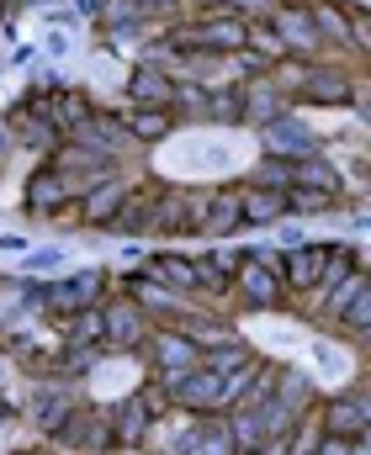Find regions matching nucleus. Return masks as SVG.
<instances>
[{
  "label": "nucleus",
  "mask_w": 371,
  "mask_h": 455,
  "mask_svg": "<svg viewBox=\"0 0 371 455\" xmlns=\"http://www.w3.org/2000/svg\"><path fill=\"white\" fill-rule=\"evenodd\" d=\"M286 96H297L302 107H356V101H361V96H356V80H351L345 69L313 64V59H302V75H292Z\"/></svg>",
  "instance_id": "f257e3e1"
},
{
  "label": "nucleus",
  "mask_w": 371,
  "mask_h": 455,
  "mask_svg": "<svg viewBox=\"0 0 371 455\" xmlns=\"http://www.w3.org/2000/svg\"><path fill=\"white\" fill-rule=\"evenodd\" d=\"M265 27L281 37V48H286L292 59H313V53H319V43H324V32H319V21H313L308 0H276V5L265 11Z\"/></svg>",
  "instance_id": "f03ea898"
},
{
  "label": "nucleus",
  "mask_w": 371,
  "mask_h": 455,
  "mask_svg": "<svg viewBox=\"0 0 371 455\" xmlns=\"http://www.w3.org/2000/svg\"><path fill=\"white\" fill-rule=\"evenodd\" d=\"M308 403H313V381H308L302 371H281L276 397L260 408V413H265V435H270V440H292V435H297V419H302Z\"/></svg>",
  "instance_id": "7ed1b4c3"
},
{
  "label": "nucleus",
  "mask_w": 371,
  "mask_h": 455,
  "mask_svg": "<svg viewBox=\"0 0 371 455\" xmlns=\"http://www.w3.org/2000/svg\"><path fill=\"white\" fill-rule=\"evenodd\" d=\"M149 355H154V371L165 376V387H175L191 371H202V344L186 339L181 329H154L149 334Z\"/></svg>",
  "instance_id": "20e7f679"
},
{
  "label": "nucleus",
  "mask_w": 371,
  "mask_h": 455,
  "mask_svg": "<svg viewBox=\"0 0 371 455\" xmlns=\"http://www.w3.org/2000/svg\"><path fill=\"white\" fill-rule=\"evenodd\" d=\"M260 148L276 154V159H308V154H319V138H313V127H308L302 116L286 112L281 122L260 127Z\"/></svg>",
  "instance_id": "39448f33"
},
{
  "label": "nucleus",
  "mask_w": 371,
  "mask_h": 455,
  "mask_svg": "<svg viewBox=\"0 0 371 455\" xmlns=\"http://www.w3.org/2000/svg\"><path fill=\"white\" fill-rule=\"evenodd\" d=\"M329 249L335 243H302V249H286V265H281V281H286V291H319V281H324V270H329Z\"/></svg>",
  "instance_id": "423d86ee"
},
{
  "label": "nucleus",
  "mask_w": 371,
  "mask_h": 455,
  "mask_svg": "<svg viewBox=\"0 0 371 455\" xmlns=\"http://www.w3.org/2000/svg\"><path fill=\"white\" fill-rule=\"evenodd\" d=\"M286 112H292V96H286V85H281L276 75L245 80V122H254V127H270V122H281Z\"/></svg>",
  "instance_id": "0eeeda50"
},
{
  "label": "nucleus",
  "mask_w": 371,
  "mask_h": 455,
  "mask_svg": "<svg viewBox=\"0 0 371 455\" xmlns=\"http://www.w3.org/2000/svg\"><path fill=\"white\" fill-rule=\"evenodd\" d=\"M170 392V403H181L186 413H229V403H223V376H213V371H191L186 381H175V387H165Z\"/></svg>",
  "instance_id": "6e6552de"
},
{
  "label": "nucleus",
  "mask_w": 371,
  "mask_h": 455,
  "mask_svg": "<svg viewBox=\"0 0 371 455\" xmlns=\"http://www.w3.org/2000/svg\"><path fill=\"white\" fill-rule=\"evenodd\" d=\"M64 202H80V186H75L64 170H53V164H48V170H37V175L27 180V207H32V212H43V218H48V212H59Z\"/></svg>",
  "instance_id": "1a4fd4ad"
},
{
  "label": "nucleus",
  "mask_w": 371,
  "mask_h": 455,
  "mask_svg": "<svg viewBox=\"0 0 371 455\" xmlns=\"http://www.w3.org/2000/svg\"><path fill=\"white\" fill-rule=\"evenodd\" d=\"M101 286H107L101 270H75V275H64V281L53 286V313H85V307H96V302H101Z\"/></svg>",
  "instance_id": "9d476101"
},
{
  "label": "nucleus",
  "mask_w": 371,
  "mask_h": 455,
  "mask_svg": "<svg viewBox=\"0 0 371 455\" xmlns=\"http://www.w3.org/2000/svg\"><path fill=\"white\" fill-rule=\"evenodd\" d=\"M239 297H245L249 307H260V313H270V307H281V291H286V281L276 275V270H265L260 259H245V270H239Z\"/></svg>",
  "instance_id": "9b49d317"
},
{
  "label": "nucleus",
  "mask_w": 371,
  "mask_h": 455,
  "mask_svg": "<svg viewBox=\"0 0 371 455\" xmlns=\"http://www.w3.org/2000/svg\"><path fill=\"white\" fill-rule=\"evenodd\" d=\"M127 96H133V107L175 112V80H170V75H159L154 64H138V69L127 75Z\"/></svg>",
  "instance_id": "f8f14e48"
},
{
  "label": "nucleus",
  "mask_w": 371,
  "mask_h": 455,
  "mask_svg": "<svg viewBox=\"0 0 371 455\" xmlns=\"http://www.w3.org/2000/svg\"><path fill=\"white\" fill-rule=\"evenodd\" d=\"M123 202H127V186L112 175V180H101V186H91V191L80 196V218L91 228H112L117 212H123Z\"/></svg>",
  "instance_id": "ddd939ff"
},
{
  "label": "nucleus",
  "mask_w": 371,
  "mask_h": 455,
  "mask_svg": "<svg viewBox=\"0 0 371 455\" xmlns=\"http://www.w3.org/2000/svg\"><path fill=\"white\" fill-rule=\"evenodd\" d=\"M319 424H324V435H335V440H367V429H371L356 397H335V403L319 413Z\"/></svg>",
  "instance_id": "4468645a"
},
{
  "label": "nucleus",
  "mask_w": 371,
  "mask_h": 455,
  "mask_svg": "<svg viewBox=\"0 0 371 455\" xmlns=\"http://www.w3.org/2000/svg\"><path fill=\"white\" fill-rule=\"evenodd\" d=\"M75 143H85V148H96V154L117 159V148L127 143V122H123V116L112 122V116H101V112H96L91 122H85V127H75Z\"/></svg>",
  "instance_id": "2eb2a0df"
},
{
  "label": "nucleus",
  "mask_w": 371,
  "mask_h": 455,
  "mask_svg": "<svg viewBox=\"0 0 371 455\" xmlns=\"http://www.w3.org/2000/svg\"><path fill=\"white\" fill-rule=\"evenodd\" d=\"M149 275H154V281H165L175 297L202 291V281H197V259H186V254H154V259H149Z\"/></svg>",
  "instance_id": "dca6fc26"
},
{
  "label": "nucleus",
  "mask_w": 371,
  "mask_h": 455,
  "mask_svg": "<svg viewBox=\"0 0 371 455\" xmlns=\"http://www.w3.org/2000/svg\"><path fill=\"white\" fill-rule=\"evenodd\" d=\"M245 228V191H213V212H207V238H229Z\"/></svg>",
  "instance_id": "f3484780"
},
{
  "label": "nucleus",
  "mask_w": 371,
  "mask_h": 455,
  "mask_svg": "<svg viewBox=\"0 0 371 455\" xmlns=\"http://www.w3.org/2000/svg\"><path fill=\"white\" fill-rule=\"evenodd\" d=\"M239 270H245L239 254H218V249H213V254L197 259V281H202V291H234Z\"/></svg>",
  "instance_id": "a211bd4d"
},
{
  "label": "nucleus",
  "mask_w": 371,
  "mask_h": 455,
  "mask_svg": "<svg viewBox=\"0 0 371 455\" xmlns=\"http://www.w3.org/2000/svg\"><path fill=\"white\" fill-rule=\"evenodd\" d=\"M308 11H313V21H319L324 43L351 48V0H308Z\"/></svg>",
  "instance_id": "6ab92c4d"
},
{
  "label": "nucleus",
  "mask_w": 371,
  "mask_h": 455,
  "mask_svg": "<svg viewBox=\"0 0 371 455\" xmlns=\"http://www.w3.org/2000/svg\"><path fill=\"white\" fill-rule=\"evenodd\" d=\"M107 339L112 344H143L149 339V318H143L138 302H117V307H107Z\"/></svg>",
  "instance_id": "aec40b11"
},
{
  "label": "nucleus",
  "mask_w": 371,
  "mask_h": 455,
  "mask_svg": "<svg viewBox=\"0 0 371 455\" xmlns=\"http://www.w3.org/2000/svg\"><path fill=\"white\" fill-rule=\"evenodd\" d=\"M367 286H371V270H367V265H361V270H351V275H345V281L324 297V318H329V323H345V313L361 302V291H367Z\"/></svg>",
  "instance_id": "412c9836"
},
{
  "label": "nucleus",
  "mask_w": 371,
  "mask_h": 455,
  "mask_svg": "<svg viewBox=\"0 0 371 455\" xmlns=\"http://www.w3.org/2000/svg\"><path fill=\"white\" fill-rule=\"evenodd\" d=\"M229 419V429H234V445L239 455H254L270 445V435H265V413H254V408H234V413H223Z\"/></svg>",
  "instance_id": "4be33fe9"
},
{
  "label": "nucleus",
  "mask_w": 371,
  "mask_h": 455,
  "mask_svg": "<svg viewBox=\"0 0 371 455\" xmlns=\"http://www.w3.org/2000/svg\"><path fill=\"white\" fill-rule=\"evenodd\" d=\"M249 186H254V191H281V196H286V191L297 186V159H276V154H265V159L249 170Z\"/></svg>",
  "instance_id": "5701e85b"
},
{
  "label": "nucleus",
  "mask_w": 371,
  "mask_h": 455,
  "mask_svg": "<svg viewBox=\"0 0 371 455\" xmlns=\"http://www.w3.org/2000/svg\"><path fill=\"white\" fill-rule=\"evenodd\" d=\"M123 122H127V138H138V143H165L170 127H175V116L159 112V107H133Z\"/></svg>",
  "instance_id": "b1692460"
},
{
  "label": "nucleus",
  "mask_w": 371,
  "mask_h": 455,
  "mask_svg": "<svg viewBox=\"0 0 371 455\" xmlns=\"http://www.w3.org/2000/svg\"><path fill=\"white\" fill-rule=\"evenodd\" d=\"M286 218V196L281 191H245V228H276Z\"/></svg>",
  "instance_id": "393cba45"
},
{
  "label": "nucleus",
  "mask_w": 371,
  "mask_h": 455,
  "mask_svg": "<svg viewBox=\"0 0 371 455\" xmlns=\"http://www.w3.org/2000/svg\"><path fill=\"white\" fill-rule=\"evenodd\" d=\"M154 202H159V191H127L123 212H117V233H154Z\"/></svg>",
  "instance_id": "a878e982"
},
{
  "label": "nucleus",
  "mask_w": 371,
  "mask_h": 455,
  "mask_svg": "<svg viewBox=\"0 0 371 455\" xmlns=\"http://www.w3.org/2000/svg\"><path fill=\"white\" fill-rule=\"evenodd\" d=\"M249 360H254V355H249L245 339H223V344H213V349H202V371H213V376H223V381H229L234 371H245Z\"/></svg>",
  "instance_id": "bb28decb"
},
{
  "label": "nucleus",
  "mask_w": 371,
  "mask_h": 455,
  "mask_svg": "<svg viewBox=\"0 0 371 455\" xmlns=\"http://www.w3.org/2000/svg\"><path fill=\"white\" fill-rule=\"evenodd\" d=\"M149 419H154L149 397H133V403H123V408L112 413V440H117V445H133V440H143Z\"/></svg>",
  "instance_id": "cd10ccee"
},
{
  "label": "nucleus",
  "mask_w": 371,
  "mask_h": 455,
  "mask_svg": "<svg viewBox=\"0 0 371 455\" xmlns=\"http://www.w3.org/2000/svg\"><path fill=\"white\" fill-rule=\"evenodd\" d=\"M159 11L154 5H143V0H107V11H101V27L107 32H138L143 21H154Z\"/></svg>",
  "instance_id": "c85d7f7f"
},
{
  "label": "nucleus",
  "mask_w": 371,
  "mask_h": 455,
  "mask_svg": "<svg viewBox=\"0 0 371 455\" xmlns=\"http://www.w3.org/2000/svg\"><path fill=\"white\" fill-rule=\"evenodd\" d=\"M48 116L59 122V132H75V127H85L96 112H91V101L80 91H59V96H48Z\"/></svg>",
  "instance_id": "c756f323"
},
{
  "label": "nucleus",
  "mask_w": 371,
  "mask_h": 455,
  "mask_svg": "<svg viewBox=\"0 0 371 455\" xmlns=\"http://www.w3.org/2000/svg\"><path fill=\"white\" fill-rule=\"evenodd\" d=\"M297 186H308V191H324V196H340V170L329 164V159H319V154H308V159H297Z\"/></svg>",
  "instance_id": "7c9ffc66"
},
{
  "label": "nucleus",
  "mask_w": 371,
  "mask_h": 455,
  "mask_svg": "<svg viewBox=\"0 0 371 455\" xmlns=\"http://www.w3.org/2000/svg\"><path fill=\"white\" fill-rule=\"evenodd\" d=\"M32 419H37L48 435H64V429H69V419H75V403H69L64 392H53V397L43 392V397L32 403Z\"/></svg>",
  "instance_id": "2f4dec72"
},
{
  "label": "nucleus",
  "mask_w": 371,
  "mask_h": 455,
  "mask_svg": "<svg viewBox=\"0 0 371 455\" xmlns=\"http://www.w3.org/2000/svg\"><path fill=\"white\" fill-rule=\"evenodd\" d=\"M107 339V307H85V313H69V344L85 349V344Z\"/></svg>",
  "instance_id": "473e14b6"
},
{
  "label": "nucleus",
  "mask_w": 371,
  "mask_h": 455,
  "mask_svg": "<svg viewBox=\"0 0 371 455\" xmlns=\"http://www.w3.org/2000/svg\"><path fill=\"white\" fill-rule=\"evenodd\" d=\"M286 212H297V218H335V196L308 191V186H292L286 191Z\"/></svg>",
  "instance_id": "72a5a7b5"
},
{
  "label": "nucleus",
  "mask_w": 371,
  "mask_h": 455,
  "mask_svg": "<svg viewBox=\"0 0 371 455\" xmlns=\"http://www.w3.org/2000/svg\"><path fill=\"white\" fill-rule=\"evenodd\" d=\"M154 233H186V191H165L154 202Z\"/></svg>",
  "instance_id": "f704fd0d"
},
{
  "label": "nucleus",
  "mask_w": 371,
  "mask_h": 455,
  "mask_svg": "<svg viewBox=\"0 0 371 455\" xmlns=\"http://www.w3.org/2000/svg\"><path fill=\"white\" fill-rule=\"evenodd\" d=\"M191 455H239L229 419H218V424H202V429H197V451H191Z\"/></svg>",
  "instance_id": "c9c22d12"
},
{
  "label": "nucleus",
  "mask_w": 371,
  "mask_h": 455,
  "mask_svg": "<svg viewBox=\"0 0 371 455\" xmlns=\"http://www.w3.org/2000/svg\"><path fill=\"white\" fill-rule=\"evenodd\" d=\"M207 116H218V122H245V80L239 85H213V101H207Z\"/></svg>",
  "instance_id": "e433bc0d"
},
{
  "label": "nucleus",
  "mask_w": 371,
  "mask_h": 455,
  "mask_svg": "<svg viewBox=\"0 0 371 455\" xmlns=\"http://www.w3.org/2000/svg\"><path fill=\"white\" fill-rule=\"evenodd\" d=\"M351 48L371 59V5H351Z\"/></svg>",
  "instance_id": "4c0bfd02"
},
{
  "label": "nucleus",
  "mask_w": 371,
  "mask_h": 455,
  "mask_svg": "<svg viewBox=\"0 0 371 455\" xmlns=\"http://www.w3.org/2000/svg\"><path fill=\"white\" fill-rule=\"evenodd\" d=\"M207 101H213V91H202V85H175V112H207Z\"/></svg>",
  "instance_id": "58836bf2"
},
{
  "label": "nucleus",
  "mask_w": 371,
  "mask_h": 455,
  "mask_svg": "<svg viewBox=\"0 0 371 455\" xmlns=\"http://www.w3.org/2000/svg\"><path fill=\"white\" fill-rule=\"evenodd\" d=\"M340 329H351V334H361V329H371V286L361 291V302H356V307L345 313V323H340Z\"/></svg>",
  "instance_id": "ea45409f"
},
{
  "label": "nucleus",
  "mask_w": 371,
  "mask_h": 455,
  "mask_svg": "<svg viewBox=\"0 0 371 455\" xmlns=\"http://www.w3.org/2000/svg\"><path fill=\"white\" fill-rule=\"evenodd\" d=\"M59 265H64L59 249H37V254H27V270H59Z\"/></svg>",
  "instance_id": "a19ab883"
},
{
  "label": "nucleus",
  "mask_w": 371,
  "mask_h": 455,
  "mask_svg": "<svg viewBox=\"0 0 371 455\" xmlns=\"http://www.w3.org/2000/svg\"><path fill=\"white\" fill-rule=\"evenodd\" d=\"M229 5H234V11H270L276 0H229Z\"/></svg>",
  "instance_id": "79ce46f5"
},
{
  "label": "nucleus",
  "mask_w": 371,
  "mask_h": 455,
  "mask_svg": "<svg viewBox=\"0 0 371 455\" xmlns=\"http://www.w3.org/2000/svg\"><path fill=\"white\" fill-rule=\"evenodd\" d=\"M143 5H154V11H159V16H165V11H175V5H181V0H143Z\"/></svg>",
  "instance_id": "37998d69"
},
{
  "label": "nucleus",
  "mask_w": 371,
  "mask_h": 455,
  "mask_svg": "<svg viewBox=\"0 0 371 455\" xmlns=\"http://www.w3.org/2000/svg\"><path fill=\"white\" fill-rule=\"evenodd\" d=\"M356 339H361V344H367V349H371V329H361V334H356Z\"/></svg>",
  "instance_id": "c03bdc74"
},
{
  "label": "nucleus",
  "mask_w": 371,
  "mask_h": 455,
  "mask_svg": "<svg viewBox=\"0 0 371 455\" xmlns=\"http://www.w3.org/2000/svg\"><path fill=\"white\" fill-rule=\"evenodd\" d=\"M207 5H229V0H207Z\"/></svg>",
  "instance_id": "a18cd8bd"
}]
</instances>
